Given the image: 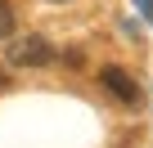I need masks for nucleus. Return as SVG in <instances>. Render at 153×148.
Segmentation results:
<instances>
[{
	"instance_id": "obj_2",
	"label": "nucleus",
	"mask_w": 153,
	"mask_h": 148,
	"mask_svg": "<svg viewBox=\"0 0 153 148\" xmlns=\"http://www.w3.org/2000/svg\"><path fill=\"white\" fill-rule=\"evenodd\" d=\"M99 81H104V85H108V90H113V94H117L122 103H131V108L140 103V85H135V81L126 77L122 67H99Z\"/></svg>"
},
{
	"instance_id": "obj_1",
	"label": "nucleus",
	"mask_w": 153,
	"mask_h": 148,
	"mask_svg": "<svg viewBox=\"0 0 153 148\" xmlns=\"http://www.w3.org/2000/svg\"><path fill=\"white\" fill-rule=\"evenodd\" d=\"M9 63L14 67H45V63H54V45L45 36H9Z\"/></svg>"
},
{
	"instance_id": "obj_6",
	"label": "nucleus",
	"mask_w": 153,
	"mask_h": 148,
	"mask_svg": "<svg viewBox=\"0 0 153 148\" xmlns=\"http://www.w3.org/2000/svg\"><path fill=\"white\" fill-rule=\"evenodd\" d=\"M54 5H68V0H54Z\"/></svg>"
},
{
	"instance_id": "obj_4",
	"label": "nucleus",
	"mask_w": 153,
	"mask_h": 148,
	"mask_svg": "<svg viewBox=\"0 0 153 148\" xmlns=\"http://www.w3.org/2000/svg\"><path fill=\"white\" fill-rule=\"evenodd\" d=\"M135 5H140V14H144V18L153 23V0H135Z\"/></svg>"
},
{
	"instance_id": "obj_5",
	"label": "nucleus",
	"mask_w": 153,
	"mask_h": 148,
	"mask_svg": "<svg viewBox=\"0 0 153 148\" xmlns=\"http://www.w3.org/2000/svg\"><path fill=\"white\" fill-rule=\"evenodd\" d=\"M0 85H5V72H0Z\"/></svg>"
},
{
	"instance_id": "obj_3",
	"label": "nucleus",
	"mask_w": 153,
	"mask_h": 148,
	"mask_svg": "<svg viewBox=\"0 0 153 148\" xmlns=\"http://www.w3.org/2000/svg\"><path fill=\"white\" fill-rule=\"evenodd\" d=\"M9 36H14V9L0 0V40H9Z\"/></svg>"
}]
</instances>
